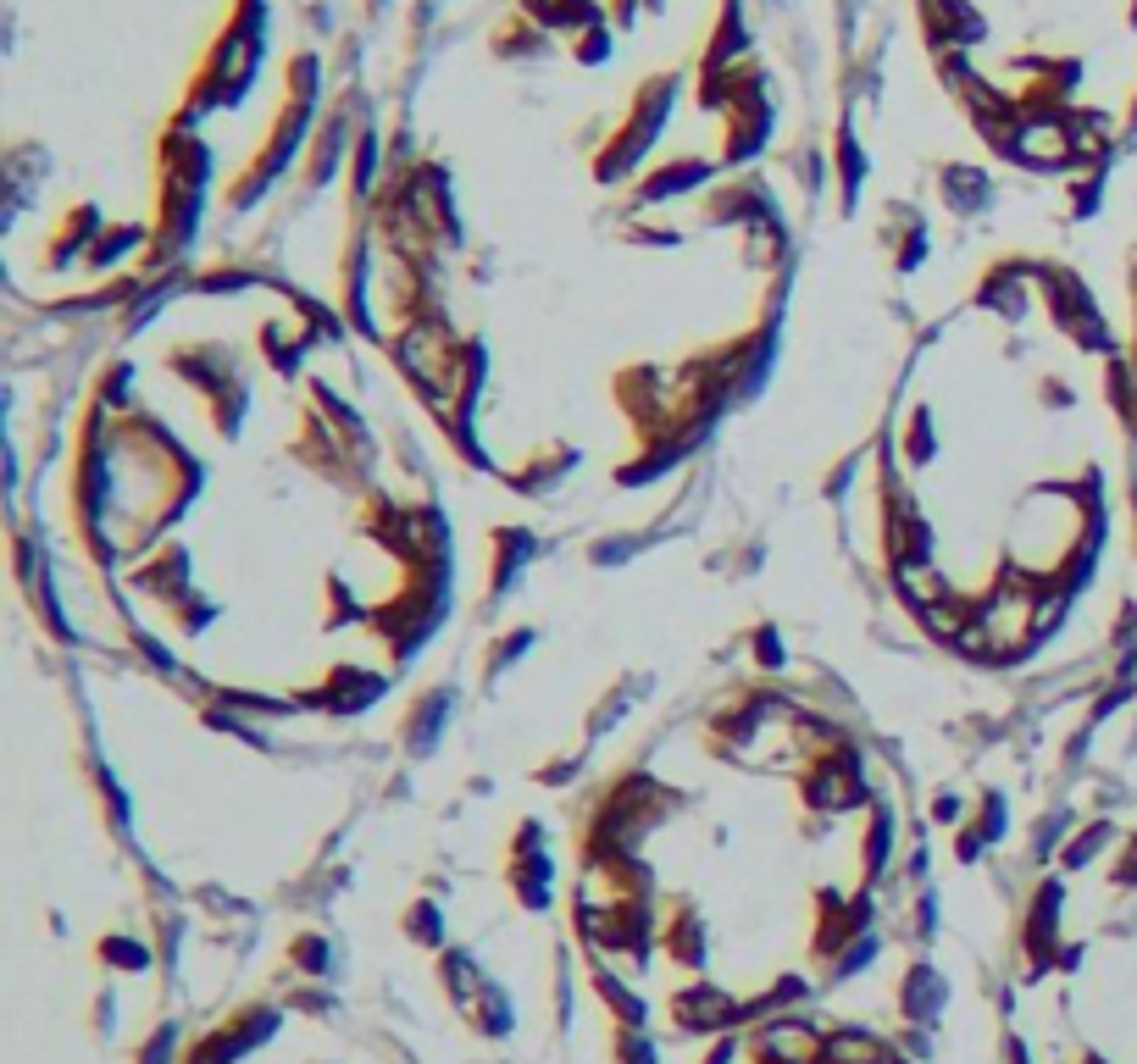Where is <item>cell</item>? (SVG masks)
<instances>
[{
    "mask_svg": "<svg viewBox=\"0 0 1137 1064\" xmlns=\"http://www.w3.org/2000/svg\"><path fill=\"white\" fill-rule=\"evenodd\" d=\"M666 953L677 959V964H688V970H699L705 964V921L699 915H677V921H666Z\"/></svg>",
    "mask_w": 1137,
    "mask_h": 1064,
    "instance_id": "cell-11",
    "label": "cell"
},
{
    "mask_svg": "<svg viewBox=\"0 0 1137 1064\" xmlns=\"http://www.w3.org/2000/svg\"><path fill=\"white\" fill-rule=\"evenodd\" d=\"M101 959H106L112 970H134V975H145V970L156 964L150 942H139V937H128V932H112V937H101Z\"/></svg>",
    "mask_w": 1137,
    "mask_h": 1064,
    "instance_id": "cell-12",
    "label": "cell"
},
{
    "mask_svg": "<svg viewBox=\"0 0 1137 1064\" xmlns=\"http://www.w3.org/2000/svg\"><path fill=\"white\" fill-rule=\"evenodd\" d=\"M405 937L411 942H422V948H445V921H439V904H411V915H405Z\"/></svg>",
    "mask_w": 1137,
    "mask_h": 1064,
    "instance_id": "cell-16",
    "label": "cell"
},
{
    "mask_svg": "<svg viewBox=\"0 0 1137 1064\" xmlns=\"http://www.w3.org/2000/svg\"><path fill=\"white\" fill-rule=\"evenodd\" d=\"M295 970H300V975H328V970H333L328 937H300V942H295Z\"/></svg>",
    "mask_w": 1137,
    "mask_h": 1064,
    "instance_id": "cell-21",
    "label": "cell"
},
{
    "mask_svg": "<svg viewBox=\"0 0 1137 1064\" xmlns=\"http://www.w3.org/2000/svg\"><path fill=\"white\" fill-rule=\"evenodd\" d=\"M938 195H943V206H949V211L972 217V211H983V206H988L994 184H988V172H983V166H943V172H938Z\"/></svg>",
    "mask_w": 1137,
    "mask_h": 1064,
    "instance_id": "cell-7",
    "label": "cell"
},
{
    "mask_svg": "<svg viewBox=\"0 0 1137 1064\" xmlns=\"http://www.w3.org/2000/svg\"><path fill=\"white\" fill-rule=\"evenodd\" d=\"M1004 826H1010L1004 798H999V793H983V798H977V810H972V821H966V832L988 848V843H999V837H1004Z\"/></svg>",
    "mask_w": 1137,
    "mask_h": 1064,
    "instance_id": "cell-13",
    "label": "cell"
},
{
    "mask_svg": "<svg viewBox=\"0 0 1137 1064\" xmlns=\"http://www.w3.org/2000/svg\"><path fill=\"white\" fill-rule=\"evenodd\" d=\"M711 177H716V166H711V161H699V155L671 161V166H661V172H650V177H644V200H671V195H688V189H699V184H711Z\"/></svg>",
    "mask_w": 1137,
    "mask_h": 1064,
    "instance_id": "cell-9",
    "label": "cell"
},
{
    "mask_svg": "<svg viewBox=\"0 0 1137 1064\" xmlns=\"http://www.w3.org/2000/svg\"><path fill=\"white\" fill-rule=\"evenodd\" d=\"M128 383H134V367H112V372H106V405H112V410L128 405Z\"/></svg>",
    "mask_w": 1137,
    "mask_h": 1064,
    "instance_id": "cell-27",
    "label": "cell"
},
{
    "mask_svg": "<svg viewBox=\"0 0 1137 1064\" xmlns=\"http://www.w3.org/2000/svg\"><path fill=\"white\" fill-rule=\"evenodd\" d=\"M572 466H577V455H572L566 443H561V450H550V461H544V466H528V472H521V477H516V488H533V494H544V488H555V483H561Z\"/></svg>",
    "mask_w": 1137,
    "mask_h": 1064,
    "instance_id": "cell-15",
    "label": "cell"
},
{
    "mask_svg": "<svg viewBox=\"0 0 1137 1064\" xmlns=\"http://www.w3.org/2000/svg\"><path fill=\"white\" fill-rule=\"evenodd\" d=\"M533 555H539V539H533L528 527H499V532H494V588H489V593H494V599L510 593L516 577L533 566Z\"/></svg>",
    "mask_w": 1137,
    "mask_h": 1064,
    "instance_id": "cell-4",
    "label": "cell"
},
{
    "mask_svg": "<svg viewBox=\"0 0 1137 1064\" xmlns=\"http://www.w3.org/2000/svg\"><path fill=\"white\" fill-rule=\"evenodd\" d=\"M671 95H677V83H671V78H650V83L639 89L633 117L622 123L617 144H610V150L599 155V177H605V184L639 166V155L655 144V134H661V128H666V117H671Z\"/></svg>",
    "mask_w": 1137,
    "mask_h": 1064,
    "instance_id": "cell-1",
    "label": "cell"
},
{
    "mask_svg": "<svg viewBox=\"0 0 1137 1064\" xmlns=\"http://www.w3.org/2000/svg\"><path fill=\"white\" fill-rule=\"evenodd\" d=\"M894 854V810H871V826H865V876H877Z\"/></svg>",
    "mask_w": 1137,
    "mask_h": 1064,
    "instance_id": "cell-14",
    "label": "cell"
},
{
    "mask_svg": "<svg viewBox=\"0 0 1137 1064\" xmlns=\"http://www.w3.org/2000/svg\"><path fill=\"white\" fill-rule=\"evenodd\" d=\"M938 455V438H932V416L927 410H916V421H910V466H927Z\"/></svg>",
    "mask_w": 1137,
    "mask_h": 1064,
    "instance_id": "cell-23",
    "label": "cell"
},
{
    "mask_svg": "<svg viewBox=\"0 0 1137 1064\" xmlns=\"http://www.w3.org/2000/svg\"><path fill=\"white\" fill-rule=\"evenodd\" d=\"M949 1004V982L932 970V964H910L905 970V982H899V1015L910 1026H932Z\"/></svg>",
    "mask_w": 1137,
    "mask_h": 1064,
    "instance_id": "cell-3",
    "label": "cell"
},
{
    "mask_svg": "<svg viewBox=\"0 0 1137 1064\" xmlns=\"http://www.w3.org/2000/svg\"><path fill=\"white\" fill-rule=\"evenodd\" d=\"M583 61H605V50H610V28L605 23H588L583 34H577V45H572Z\"/></svg>",
    "mask_w": 1137,
    "mask_h": 1064,
    "instance_id": "cell-26",
    "label": "cell"
},
{
    "mask_svg": "<svg viewBox=\"0 0 1137 1064\" xmlns=\"http://www.w3.org/2000/svg\"><path fill=\"white\" fill-rule=\"evenodd\" d=\"M450 709H456V693L450 687H433V693H422V704L405 716V749L411 754H427L433 743L445 738V727H450Z\"/></svg>",
    "mask_w": 1137,
    "mask_h": 1064,
    "instance_id": "cell-5",
    "label": "cell"
},
{
    "mask_svg": "<svg viewBox=\"0 0 1137 1064\" xmlns=\"http://www.w3.org/2000/svg\"><path fill=\"white\" fill-rule=\"evenodd\" d=\"M472 1015H478V1026L489 1037H510V1026H516V1015H510V1004H505L499 987H483V998L472 1004Z\"/></svg>",
    "mask_w": 1137,
    "mask_h": 1064,
    "instance_id": "cell-18",
    "label": "cell"
},
{
    "mask_svg": "<svg viewBox=\"0 0 1137 1064\" xmlns=\"http://www.w3.org/2000/svg\"><path fill=\"white\" fill-rule=\"evenodd\" d=\"M317 698H328V709H338V716H356V709H367L372 698H383V676L356 671V666H338L333 682H328Z\"/></svg>",
    "mask_w": 1137,
    "mask_h": 1064,
    "instance_id": "cell-8",
    "label": "cell"
},
{
    "mask_svg": "<svg viewBox=\"0 0 1137 1064\" xmlns=\"http://www.w3.org/2000/svg\"><path fill=\"white\" fill-rule=\"evenodd\" d=\"M617 1064H661V1053L644 1031H617Z\"/></svg>",
    "mask_w": 1137,
    "mask_h": 1064,
    "instance_id": "cell-22",
    "label": "cell"
},
{
    "mask_svg": "<svg viewBox=\"0 0 1137 1064\" xmlns=\"http://www.w3.org/2000/svg\"><path fill=\"white\" fill-rule=\"evenodd\" d=\"M172 1059H179V1026H161V1031L145 1042L139 1064H172Z\"/></svg>",
    "mask_w": 1137,
    "mask_h": 1064,
    "instance_id": "cell-24",
    "label": "cell"
},
{
    "mask_svg": "<svg viewBox=\"0 0 1137 1064\" xmlns=\"http://www.w3.org/2000/svg\"><path fill=\"white\" fill-rule=\"evenodd\" d=\"M521 649H533V633H510V638L494 649V660H489V682H494L505 666H516V660H521Z\"/></svg>",
    "mask_w": 1137,
    "mask_h": 1064,
    "instance_id": "cell-25",
    "label": "cell"
},
{
    "mask_svg": "<svg viewBox=\"0 0 1137 1064\" xmlns=\"http://www.w3.org/2000/svg\"><path fill=\"white\" fill-rule=\"evenodd\" d=\"M439 975H445V993L461 1004V1009H472L478 998H483V970H478V959L472 953H461V948H445V959H439Z\"/></svg>",
    "mask_w": 1137,
    "mask_h": 1064,
    "instance_id": "cell-10",
    "label": "cell"
},
{
    "mask_svg": "<svg viewBox=\"0 0 1137 1064\" xmlns=\"http://www.w3.org/2000/svg\"><path fill=\"white\" fill-rule=\"evenodd\" d=\"M860 177H865V161H860L854 139H849V134H838V189H843V206H854Z\"/></svg>",
    "mask_w": 1137,
    "mask_h": 1064,
    "instance_id": "cell-19",
    "label": "cell"
},
{
    "mask_svg": "<svg viewBox=\"0 0 1137 1064\" xmlns=\"http://www.w3.org/2000/svg\"><path fill=\"white\" fill-rule=\"evenodd\" d=\"M1110 837H1115V826H1104V821H1099V826H1088L1082 837H1071V843L1060 848V865H1066V870H1082V865H1093V859H1099V848H1104Z\"/></svg>",
    "mask_w": 1137,
    "mask_h": 1064,
    "instance_id": "cell-17",
    "label": "cell"
},
{
    "mask_svg": "<svg viewBox=\"0 0 1137 1064\" xmlns=\"http://www.w3.org/2000/svg\"><path fill=\"white\" fill-rule=\"evenodd\" d=\"M139 239H145L139 228H106V239H95L90 261H95V266H117L128 250H139Z\"/></svg>",
    "mask_w": 1137,
    "mask_h": 1064,
    "instance_id": "cell-20",
    "label": "cell"
},
{
    "mask_svg": "<svg viewBox=\"0 0 1137 1064\" xmlns=\"http://www.w3.org/2000/svg\"><path fill=\"white\" fill-rule=\"evenodd\" d=\"M927 28L938 45H977L983 39V12L966 0H927Z\"/></svg>",
    "mask_w": 1137,
    "mask_h": 1064,
    "instance_id": "cell-6",
    "label": "cell"
},
{
    "mask_svg": "<svg viewBox=\"0 0 1137 1064\" xmlns=\"http://www.w3.org/2000/svg\"><path fill=\"white\" fill-rule=\"evenodd\" d=\"M744 1020V1004L738 998H727L722 987H682L677 998H671V1026L677 1031H688V1037H727L733 1026Z\"/></svg>",
    "mask_w": 1137,
    "mask_h": 1064,
    "instance_id": "cell-2",
    "label": "cell"
}]
</instances>
